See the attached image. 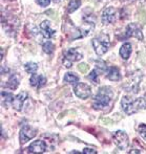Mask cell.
<instances>
[{"instance_id": "cell-1", "label": "cell", "mask_w": 146, "mask_h": 154, "mask_svg": "<svg viewBox=\"0 0 146 154\" xmlns=\"http://www.w3.org/2000/svg\"><path fill=\"white\" fill-rule=\"evenodd\" d=\"M113 97H114V92H113L112 88L108 86H103L100 88L99 91L96 94L95 99H94L93 107L97 110L104 109L110 105Z\"/></svg>"}, {"instance_id": "cell-2", "label": "cell", "mask_w": 146, "mask_h": 154, "mask_svg": "<svg viewBox=\"0 0 146 154\" xmlns=\"http://www.w3.org/2000/svg\"><path fill=\"white\" fill-rule=\"evenodd\" d=\"M121 105L126 114H132L146 107V102L144 99L134 100L129 97H124L121 101Z\"/></svg>"}, {"instance_id": "cell-3", "label": "cell", "mask_w": 146, "mask_h": 154, "mask_svg": "<svg viewBox=\"0 0 146 154\" xmlns=\"http://www.w3.org/2000/svg\"><path fill=\"white\" fill-rule=\"evenodd\" d=\"M102 38H103V36H102ZM102 38H100V37L99 38H95L93 39V42H91L94 49H95L96 54L98 56H102L104 54H106L108 48H110V38L107 36H105V35H104V39Z\"/></svg>"}, {"instance_id": "cell-4", "label": "cell", "mask_w": 146, "mask_h": 154, "mask_svg": "<svg viewBox=\"0 0 146 154\" xmlns=\"http://www.w3.org/2000/svg\"><path fill=\"white\" fill-rule=\"evenodd\" d=\"M82 59V55L75 48H69L64 53V59H63V64L67 68H71L73 62H77Z\"/></svg>"}, {"instance_id": "cell-5", "label": "cell", "mask_w": 146, "mask_h": 154, "mask_svg": "<svg viewBox=\"0 0 146 154\" xmlns=\"http://www.w3.org/2000/svg\"><path fill=\"white\" fill-rule=\"evenodd\" d=\"M113 140H114L115 145H116L120 150H125L128 147V145H129L127 134L124 131H122V130L116 131L113 134Z\"/></svg>"}, {"instance_id": "cell-6", "label": "cell", "mask_w": 146, "mask_h": 154, "mask_svg": "<svg viewBox=\"0 0 146 154\" xmlns=\"http://www.w3.org/2000/svg\"><path fill=\"white\" fill-rule=\"evenodd\" d=\"M74 93L78 97L82 100H85L91 95V87L86 83H80L78 82L74 87Z\"/></svg>"}, {"instance_id": "cell-7", "label": "cell", "mask_w": 146, "mask_h": 154, "mask_svg": "<svg viewBox=\"0 0 146 154\" xmlns=\"http://www.w3.org/2000/svg\"><path fill=\"white\" fill-rule=\"evenodd\" d=\"M36 129L32 128L30 125H24L20 130V134H19V138H20L21 144H25L29 140H33L36 136Z\"/></svg>"}, {"instance_id": "cell-8", "label": "cell", "mask_w": 146, "mask_h": 154, "mask_svg": "<svg viewBox=\"0 0 146 154\" xmlns=\"http://www.w3.org/2000/svg\"><path fill=\"white\" fill-rule=\"evenodd\" d=\"M116 20H117V12L114 8H106L102 12L101 21L104 25L114 23Z\"/></svg>"}, {"instance_id": "cell-9", "label": "cell", "mask_w": 146, "mask_h": 154, "mask_svg": "<svg viewBox=\"0 0 146 154\" xmlns=\"http://www.w3.org/2000/svg\"><path fill=\"white\" fill-rule=\"evenodd\" d=\"M125 36H126V38L135 37V38L139 39V40H142L143 39L142 31H141L140 26H139L137 23H130V24H128L127 29H126Z\"/></svg>"}, {"instance_id": "cell-10", "label": "cell", "mask_w": 146, "mask_h": 154, "mask_svg": "<svg viewBox=\"0 0 146 154\" xmlns=\"http://www.w3.org/2000/svg\"><path fill=\"white\" fill-rule=\"evenodd\" d=\"M27 150H29L30 153H44L46 151V144L43 140H36V142H33L30 145Z\"/></svg>"}, {"instance_id": "cell-11", "label": "cell", "mask_w": 146, "mask_h": 154, "mask_svg": "<svg viewBox=\"0 0 146 154\" xmlns=\"http://www.w3.org/2000/svg\"><path fill=\"white\" fill-rule=\"evenodd\" d=\"M27 99V93L25 91H21L17 95L13 101V107L17 110V111H21L23 108V104H24L25 100Z\"/></svg>"}, {"instance_id": "cell-12", "label": "cell", "mask_w": 146, "mask_h": 154, "mask_svg": "<svg viewBox=\"0 0 146 154\" xmlns=\"http://www.w3.org/2000/svg\"><path fill=\"white\" fill-rule=\"evenodd\" d=\"M40 29H41V34L44 38L49 39L55 35V31L52 29L51 27V22L49 20H44L42 21V23L40 24Z\"/></svg>"}, {"instance_id": "cell-13", "label": "cell", "mask_w": 146, "mask_h": 154, "mask_svg": "<svg viewBox=\"0 0 146 154\" xmlns=\"http://www.w3.org/2000/svg\"><path fill=\"white\" fill-rule=\"evenodd\" d=\"M30 85L34 86V87L41 88L45 85L46 79H45V77H43V75H34V73H33V75L30 79Z\"/></svg>"}, {"instance_id": "cell-14", "label": "cell", "mask_w": 146, "mask_h": 154, "mask_svg": "<svg viewBox=\"0 0 146 154\" xmlns=\"http://www.w3.org/2000/svg\"><path fill=\"white\" fill-rule=\"evenodd\" d=\"M130 54H132V44L130 43H124L120 48V56L122 59L127 60L129 58Z\"/></svg>"}, {"instance_id": "cell-15", "label": "cell", "mask_w": 146, "mask_h": 154, "mask_svg": "<svg viewBox=\"0 0 146 154\" xmlns=\"http://www.w3.org/2000/svg\"><path fill=\"white\" fill-rule=\"evenodd\" d=\"M107 78L110 81H119L121 79V75H120V70L115 66H112L108 69V75Z\"/></svg>"}, {"instance_id": "cell-16", "label": "cell", "mask_w": 146, "mask_h": 154, "mask_svg": "<svg viewBox=\"0 0 146 154\" xmlns=\"http://www.w3.org/2000/svg\"><path fill=\"white\" fill-rule=\"evenodd\" d=\"M14 95L10 92H5V91H2L1 92V100H2V104L5 106H8L11 103L13 104V101H14Z\"/></svg>"}, {"instance_id": "cell-17", "label": "cell", "mask_w": 146, "mask_h": 154, "mask_svg": "<svg viewBox=\"0 0 146 154\" xmlns=\"http://www.w3.org/2000/svg\"><path fill=\"white\" fill-rule=\"evenodd\" d=\"M95 70L97 71L98 75H100V73H103L105 72L106 70H107V65H106V63L103 61V60H97L96 61V68Z\"/></svg>"}, {"instance_id": "cell-18", "label": "cell", "mask_w": 146, "mask_h": 154, "mask_svg": "<svg viewBox=\"0 0 146 154\" xmlns=\"http://www.w3.org/2000/svg\"><path fill=\"white\" fill-rule=\"evenodd\" d=\"M64 81L68 84H73V85H76V84L79 82V78L78 75H76L75 73L73 72H67L64 77Z\"/></svg>"}, {"instance_id": "cell-19", "label": "cell", "mask_w": 146, "mask_h": 154, "mask_svg": "<svg viewBox=\"0 0 146 154\" xmlns=\"http://www.w3.org/2000/svg\"><path fill=\"white\" fill-rule=\"evenodd\" d=\"M18 85H19V80H18V78H17L15 75H11L10 80H8V84H6V87H8L10 89L14 90V89H16V88L18 87Z\"/></svg>"}, {"instance_id": "cell-20", "label": "cell", "mask_w": 146, "mask_h": 154, "mask_svg": "<svg viewBox=\"0 0 146 154\" xmlns=\"http://www.w3.org/2000/svg\"><path fill=\"white\" fill-rule=\"evenodd\" d=\"M81 5V0H71V2L67 5V12L68 13H73L76 10L80 8Z\"/></svg>"}, {"instance_id": "cell-21", "label": "cell", "mask_w": 146, "mask_h": 154, "mask_svg": "<svg viewBox=\"0 0 146 154\" xmlns=\"http://www.w3.org/2000/svg\"><path fill=\"white\" fill-rule=\"evenodd\" d=\"M24 69L27 73H35L38 69V65L34 62H29L24 65Z\"/></svg>"}, {"instance_id": "cell-22", "label": "cell", "mask_w": 146, "mask_h": 154, "mask_svg": "<svg viewBox=\"0 0 146 154\" xmlns=\"http://www.w3.org/2000/svg\"><path fill=\"white\" fill-rule=\"evenodd\" d=\"M54 44L51 42V41H46L45 43H43V45H42V49H43V51L44 53H46V54H53V51H54Z\"/></svg>"}, {"instance_id": "cell-23", "label": "cell", "mask_w": 146, "mask_h": 154, "mask_svg": "<svg viewBox=\"0 0 146 154\" xmlns=\"http://www.w3.org/2000/svg\"><path fill=\"white\" fill-rule=\"evenodd\" d=\"M139 133H140L141 137L146 140V125L145 124H142V125L139 127Z\"/></svg>"}, {"instance_id": "cell-24", "label": "cell", "mask_w": 146, "mask_h": 154, "mask_svg": "<svg viewBox=\"0 0 146 154\" xmlns=\"http://www.w3.org/2000/svg\"><path fill=\"white\" fill-rule=\"evenodd\" d=\"M98 77H99V75H98V73H97V71H96L95 69H94V70L90 72V75H88V78H89V79H90L91 81H94V82H95V83H97V82H98Z\"/></svg>"}, {"instance_id": "cell-25", "label": "cell", "mask_w": 146, "mask_h": 154, "mask_svg": "<svg viewBox=\"0 0 146 154\" xmlns=\"http://www.w3.org/2000/svg\"><path fill=\"white\" fill-rule=\"evenodd\" d=\"M36 2L40 6H43V8H45V6L49 5V3H51V0H36Z\"/></svg>"}, {"instance_id": "cell-26", "label": "cell", "mask_w": 146, "mask_h": 154, "mask_svg": "<svg viewBox=\"0 0 146 154\" xmlns=\"http://www.w3.org/2000/svg\"><path fill=\"white\" fill-rule=\"evenodd\" d=\"M79 70L81 71V72H87V70H88V66H87V64H85V63H81V64H79Z\"/></svg>"}, {"instance_id": "cell-27", "label": "cell", "mask_w": 146, "mask_h": 154, "mask_svg": "<svg viewBox=\"0 0 146 154\" xmlns=\"http://www.w3.org/2000/svg\"><path fill=\"white\" fill-rule=\"evenodd\" d=\"M83 153H85V154H97V151L94 150V149H91V148H85L83 150Z\"/></svg>"}, {"instance_id": "cell-28", "label": "cell", "mask_w": 146, "mask_h": 154, "mask_svg": "<svg viewBox=\"0 0 146 154\" xmlns=\"http://www.w3.org/2000/svg\"><path fill=\"white\" fill-rule=\"evenodd\" d=\"M54 1H55V2H58V1H60V0H54Z\"/></svg>"}]
</instances>
